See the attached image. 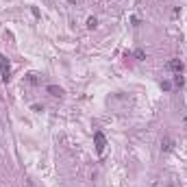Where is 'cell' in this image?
Listing matches in <instances>:
<instances>
[{
	"label": "cell",
	"instance_id": "3",
	"mask_svg": "<svg viewBox=\"0 0 187 187\" xmlns=\"http://www.w3.org/2000/svg\"><path fill=\"white\" fill-rule=\"evenodd\" d=\"M165 70H168V72H176V74H181V72H183V61H181V59H170V61H168V65H165Z\"/></svg>",
	"mask_w": 187,
	"mask_h": 187
},
{
	"label": "cell",
	"instance_id": "1",
	"mask_svg": "<svg viewBox=\"0 0 187 187\" xmlns=\"http://www.w3.org/2000/svg\"><path fill=\"white\" fill-rule=\"evenodd\" d=\"M9 74H11L9 59H7V57H0V78H2V83H9Z\"/></svg>",
	"mask_w": 187,
	"mask_h": 187
},
{
	"label": "cell",
	"instance_id": "2",
	"mask_svg": "<svg viewBox=\"0 0 187 187\" xmlns=\"http://www.w3.org/2000/svg\"><path fill=\"white\" fill-rule=\"evenodd\" d=\"M94 139H96V152L102 155V152H105V146H107V139H105V135H102V131H96Z\"/></svg>",
	"mask_w": 187,
	"mask_h": 187
},
{
	"label": "cell",
	"instance_id": "7",
	"mask_svg": "<svg viewBox=\"0 0 187 187\" xmlns=\"http://www.w3.org/2000/svg\"><path fill=\"white\" fill-rule=\"evenodd\" d=\"M174 83H176V85H178V87H181V85H183V83H185V78H183V76H181V74H176V78H174Z\"/></svg>",
	"mask_w": 187,
	"mask_h": 187
},
{
	"label": "cell",
	"instance_id": "10",
	"mask_svg": "<svg viewBox=\"0 0 187 187\" xmlns=\"http://www.w3.org/2000/svg\"><path fill=\"white\" fill-rule=\"evenodd\" d=\"M26 187H35V183H33V181H26Z\"/></svg>",
	"mask_w": 187,
	"mask_h": 187
},
{
	"label": "cell",
	"instance_id": "9",
	"mask_svg": "<svg viewBox=\"0 0 187 187\" xmlns=\"http://www.w3.org/2000/svg\"><path fill=\"white\" fill-rule=\"evenodd\" d=\"M161 87L165 89V92H170V87H172V83H168V81H163V83H161Z\"/></svg>",
	"mask_w": 187,
	"mask_h": 187
},
{
	"label": "cell",
	"instance_id": "4",
	"mask_svg": "<svg viewBox=\"0 0 187 187\" xmlns=\"http://www.w3.org/2000/svg\"><path fill=\"white\" fill-rule=\"evenodd\" d=\"M172 148H174V139H172V137H163V142H161V150H163V152H170Z\"/></svg>",
	"mask_w": 187,
	"mask_h": 187
},
{
	"label": "cell",
	"instance_id": "8",
	"mask_svg": "<svg viewBox=\"0 0 187 187\" xmlns=\"http://www.w3.org/2000/svg\"><path fill=\"white\" fill-rule=\"evenodd\" d=\"M135 57L142 61V59H146V54H144V50H135Z\"/></svg>",
	"mask_w": 187,
	"mask_h": 187
},
{
	"label": "cell",
	"instance_id": "6",
	"mask_svg": "<svg viewBox=\"0 0 187 187\" xmlns=\"http://www.w3.org/2000/svg\"><path fill=\"white\" fill-rule=\"evenodd\" d=\"M96 26H98V20H96V18H89V20H87V29H96Z\"/></svg>",
	"mask_w": 187,
	"mask_h": 187
},
{
	"label": "cell",
	"instance_id": "5",
	"mask_svg": "<svg viewBox=\"0 0 187 187\" xmlns=\"http://www.w3.org/2000/svg\"><path fill=\"white\" fill-rule=\"evenodd\" d=\"M48 92H50L52 96H63V89L57 87V85H48Z\"/></svg>",
	"mask_w": 187,
	"mask_h": 187
}]
</instances>
